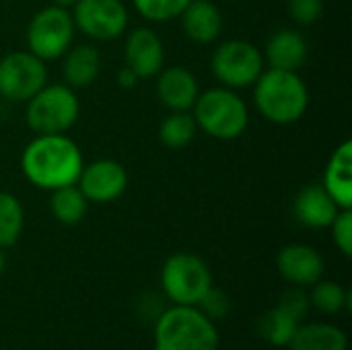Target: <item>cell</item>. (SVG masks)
Wrapping results in <instances>:
<instances>
[{
	"mask_svg": "<svg viewBox=\"0 0 352 350\" xmlns=\"http://www.w3.org/2000/svg\"><path fill=\"white\" fill-rule=\"evenodd\" d=\"M82 165L78 144L66 134H35L21 155V171L27 182L47 192L76 184Z\"/></svg>",
	"mask_w": 352,
	"mask_h": 350,
	"instance_id": "cell-1",
	"label": "cell"
},
{
	"mask_svg": "<svg viewBox=\"0 0 352 350\" xmlns=\"http://www.w3.org/2000/svg\"><path fill=\"white\" fill-rule=\"evenodd\" d=\"M252 87L256 109L270 124H295L305 116L309 107V91L299 72L264 68Z\"/></svg>",
	"mask_w": 352,
	"mask_h": 350,
	"instance_id": "cell-2",
	"label": "cell"
},
{
	"mask_svg": "<svg viewBox=\"0 0 352 350\" xmlns=\"http://www.w3.org/2000/svg\"><path fill=\"white\" fill-rule=\"evenodd\" d=\"M155 350H219L217 324L196 305L167 307L153 328Z\"/></svg>",
	"mask_w": 352,
	"mask_h": 350,
	"instance_id": "cell-3",
	"label": "cell"
},
{
	"mask_svg": "<svg viewBox=\"0 0 352 350\" xmlns=\"http://www.w3.org/2000/svg\"><path fill=\"white\" fill-rule=\"evenodd\" d=\"M192 116L198 130L214 140H235L250 126L248 103L237 91L227 87H212L198 95Z\"/></svg>",
	"mask_w": 352,
	"mask_h": 350,
	"instance_id": "cell-4",
	"label": "cell"
},
{
	"mask_svg": "<svg viewBox=\"0 0 352 350\" xmlns=\"http://www.w3.org/2000/svg\"><path fill=\"white\" fill-rule=\"evenodd\" d=\"M80 116L76 91L64 83H45L25 101V120L35 134H66Z\"/></svg>",
	"mask_w": 352,
	"mask_h": 350,
	"instance_id": "cell-5",
	"label": "cell"
},
{
	"mask_svg": "<svg viewBox=\"0 0 352 350\" xmlns=\"http://www.w3.org/2000/svg\"><path fill=\"white\" fill-rule=\"evenodd\" d=\"M210 287V268L196 254H171L161 268V289L173 305H198Z\"/></svg>",
	"mask_w": 352,
	"mask_h": 350,
	"instance_id": "cell-6",
	"label": "cell"
},
{
	"mask_svg": "<svg viewBox=\"0 0 352 350\" xmlns=\"http://www.w3.org/2000/svg\"><path fill=\"white\" fill-rule=\"evenodd\" d=\"M74 33L76 27L68 8L43 6L27 25V50L43 62L60 60L72 47Z\"/></svg>",
	"mask_w": 352,
	"mask_h": 350,
	"instance_id": "cell-7",
	"label": "cell"
},
{
	"mask_svg": "<svg viewBox=\"0 0 352 350\" xmlns=\"http://www.w3.org/2000/svg\"><path fill=\"white\" fill-rule=\"evenodd\" d=\"M262 50L245 39H227L210 56V70L221 87L239 91L252 87L264 72Z\"/></svg>",
	"mask_w": 352,
	"mask_h": 350,
	"instance_id": "cell-8",
	"label": "cell"
},
{
	"mask_svg": "<svg viewBox=\"0 0 352 350\" xmlns=\"http://www.w3.org/2000/svg\"><path fill=\"white\" fill-rule=\"evenodd\" d=\"M47 83L45 62L29 50H14L0 58V97L12 103L29 101Z\"/></svg>",
	"mask_w": 352,
	"mask_h": 350,
	"instance_id": "cell-9",
	"label": "cell"
},
{
	"mask_svg": "<svg viewBox=\"0 0 352 350\" xmlns=\"http://www.w3.org/2000/svg\"><path fill=\"white\" fill-rule=\"evenodd\" d=\"M74 27L93 41H113L128 29V8L122 0H76Z\"/></svg>",
	"mask_w": 352,
	"mask_h": 350,
	"instance_id": "cell-10",
	"label": "cell"
},
{
	"mask_svg": "<svg viewBox=\"0 0 352 350\" xmlns=\"http://www.w3.org/2000/svg\"><path fill=\"white\" fill-rule=\"evenodd\" d=\"M76 186L89 204H109L124 196L128 188V173L120 161L97 159L89 165H82Z\"/></svg>",
	"mask_w": 352,
	"mask_h": 350,
	"instance_id": "cell-11",
	"label": "cell"
},
{
	"mask_svg": "<svg viewBox=\"0 0 352 350\" xmlns=\"http://www.w3.org/2000/svg\"><path fill=\"white\" fill-rule=\"evenodd\" d=\"M124 62L140 78H155L165 66V45L155 29L134 27L124 39Z\"/></svg>",
	"mask_w": 352,
	"mask_h": 350,
	"instance_id": "cell-12",
	"label": "cell"
},
{
	"mask_svg": "<svg viewBox=\"0 0 352 350\" xmlns=\"http://www.w3.org/2000/svg\"><path fill=\"white\" fill-rule=\"evenodd\" d=\"M276 268L278 274L291 283L293 287H311L318 281H322L326 264L322 254L305 243H291L285 245L276 256Z\"/></svg>",
	"mask_w": 352,
	"mask_h": 350,
	"instance_id": "cell-13",
	"label": "cell"
},
{
	"mask_svg": "<svg viewBox=\"0 0 352 350\" xmlns=\"http://www.w3.org/2000/svg\"><path fill=\"white\" fill-rule=\"evenodd\" d=\"M155 91L161 105L169 111H192L200 95V85L186 66H163L157 74Z\"/></svg>",
	"mask_w": 352,
	"mask_h": 350,
	"instance_id": "cell-14",
	"label": "cell"
},
{
	"mask_svg": "<svg viewBox=\"0 0 352 350\" xmlns=\"http://www.w3.org/2000/svg\"><path fill=\"white\" fill-rule=\"evenodd\" d=\"M262 56L270 68L299 72V68H303V64L307 62L309 45L297 29L285 27V29L274 31L268 37L266 47L262 50Z\"/></svg>",
	"mask_w": 352,
	"mask_h": 350,
	"instance_id": "cell-15",
	"label": "cell"
},
{
	"mask_svg": "<svg viewBox=\"0 0 352 350\" xmlns=\"http://www.w3.org/2000/svg\"><path fill=\"white\" fill-rule=\"evenodd\" d=\"M336 202L324 190L322 184H309L293 200V215L297 223L309 229H328L338 215Z\"/></svg>",
	"mask_w": 352,
	"mask_h": 350,
	"instance_id": "cell-16",
	"label": "cell"
},
{
	"mask_svg": "<svg viewBox=\"0 0 352 350\" xmlns=\"http://www.w3.org/2000/svg\"><path fill=\"white\" fill-rule=\"evenodd\" d=\"M182 29L194 43L206 45L221 37L223 12L212 0H192L179 14Z\"/></svg>",
	"mask_w": 352,
	"mask_h": 350,
	"instance_id": "cell-17",
	"label": "cell"
},
{
	"mask_svg": "<svg viewBox=\"0 0 352 350\" xmlns=\"http://www.w3.org/2000/svg\"><path fill=\"white\" fill-rule=\"evenodd\" d=\"M324 190L340 210L352 208V142L344 140L334 149L324 169Z\"/></svg>",
	"mask_w": 352,
	"mask_h": 350,
	"instance_id": "cell-18",
	"label": "cell"
},
{
	"mask_svg": "<svg viewBox=\"0 0 352 350\" xmlns=\"http://www.w3.org/2000/svg\"><path fill=\"white\" fill-rule=\"evenodd\" d=\"M62 62V76L64 85L70 89H87L91 87L99 72H101V54L95 45L82 43V45H72L64 56Z\"/></svg>",
	"mask_w": 352,
	"mask_h": 350,
	"instance_id": "cell-19",
	"label": "cell"
},
{
	"mask_svg": "<svg viewBox=\"0 0 352 350\" xmlns=\"http://www.w3.org/2000/svg\"><path fill=\"white\" fill-rule=\"evenodd\" d=\"M289 350H349V336L334 324H301Z\"/></svg>",
	"mask_w": 352,
	"mask_h": 350,
	"instance_id": "cell-20",
	"label": "cell"
},
{
	"mask_svg": "<svg viewBox=\"0 0 352 350\" xmlns=\"http://www.w3.org/2000/svg\"><path fill=\"white\" fill-rule=\"evenodd\" d=\"M87 210H89V200L85 198V194L76 184L52 190L50 212L58 223L74 227L87 217Z\"/></svg>",
	"mask_w": 352,
	"mask_h": 350,
	"instance_id": "cell-21",
	"label": "cell"
},
{
	"mask_svg": "<svg viewBox=\"0 0 352 350\" xmlns=\"http://www.w3.org/2000/svg\"><path fill=\"white\" fill-rule=\"evenodd\" d=\"M307 295H309V305L316 307L318 311L326 314V316L351 311V291L346 287H342L340 283L318 281L316 285H311V291Z\"/></svg>",
	"mask_w": 352,
	"mask_h": 350,
	"instance_id": "cell-22",
	"label": "cell"
},
{
	"mask_svg": "<svg viewBox=\"0 0 352 350\" xmlns=\"http://www.w3.org/2000/svg\"><path fill=\"white\" fill-rule=\"evenodd\" d=\"M196 134L198 126L190 111H169V116L159 126V140L171 151L188 146L196 138Z\"/></svg>",
	"mask_w": 352,
	"mask_h": 350,
	"instance_id": "cell-23",
	"label": "cell"
},
{
	"mask_svg": "<svg viewBox=\"0 0 352 350\" xmlns=\"http://www.w3.org/2000/svg\"><path fill=\"white\" fill-rule=\"evenodd\" d=\"M299 326H301V320H297L293 314H289L280 305H274L260 320V334L264 336L266 342L280 349V347H289V342L295 336Z\"/></svg>",
	"mask_w": 352,
	"mask_h": 350,
	"instance_id": "cell-24",
	"label": "cell"
},
{
	"mask_svg": "<svg viewBox=\"0 0 352 350\" xmlns=\"http://www.w3.org/2000/svg\"><path fill=\"white\" fill-rule=\"evenodd\" d=\"M25 227V210L21 200L10 192H0V250L12 248Z\"/></svg>",
	"mask_w": 352,
	"mask_h": 350,
	"instance_id": "cell-25",
	"label": "cell"
},
{
	"mask_svg": "<svg viewBox=\"0 0 352 350\" xmlns=\"http://www.w3.org/2000/svg\"><path fill=\"white\" fill-rule=\"evenodd\" d=\"M192 0H132L136 12L148 23H167L179 19L184 8Z\"/></svg>",
	"mask_w": 352,
	"mask_h": 350,
	"instance_id": "cell-26",
	"label": "cell"
},
{
	"mask_svg": "<svg viewBox=\"0 0 352 350\" xmlns=\"http://www.w3.org/2000/svg\"><path fill=\"white\" fill-rule=\"evenodd\" d=\"M332 231V239L336 243V248L340 250V254L344 258L352 256V210L344 208L338 210V215L334 217L332 225L328 227Z\"/></svg>",
	"mask_w": 352,
	"mask_h": 350,
	"instance_id": "cell-27",
	"label": "cell"
},
{
	"mask_svg": "<svg viewBox=\"0 0 352 350\" xmlns=\"http://www.w3.org/2000/svg\"><path fill=\"white\" fill-rule=\"evenodd\" d=\"M206 318L214 320H223L229 311H231V299L223 289L210 287V291L200 299V303L196 305Z\"/></svg>",
	"mask_w": 352,
	"mask_h": 350,
	"instance_id": "cell-28",
	"label": "cell"
},
{
	"mask_svg": "<svg viewBox=\"0 0 352 350\" xmlns=\"http://www.w3.org/2000/svg\"><path fill=\"white\" fill-rule=\"evenodd\" d=\"M289 14L297 25L309 27L324 14V0H289Z\"/></svg>",
	"mask_w": 352,
	"mask_h": 350,
	"instance_id": "cell-29",
	"label": "cell"
},
{
	"mask_svg": "<svg viewBox=\"0 0 352 350\" xmlns=\"http://www.w3.org/2000/svg\"><path fill=\"white\" fill-rule=\"evenodd\" d=\"M283 309H287L289 314H293L297 320H303L309 311V295L301 289V287H291L289 291H285L278 299V303Z\"/></svg>",
	"mask_w": 352,
	"mask_h": 350,
	"instance_id": "cell-30",
	"label": "cell"
},
{
	"mask_svg": "<svg viewBox=\"0 0 352 350\" xmlns=\"http://www.w3.org/2000/svg\"><path fill=\"white\" fill-rule=\"evenodd\" d=\"M138 76L124 64V68H120L118 70V74H116V83H118V87L120 89H126V91H130V89H134L136 85H138Z\"/></svg>",
	"mask_w": 352,
	"mask_h": 350,
	"instance_id": "cell-31",
	"label": "cell"
},
{
	"mask_svg": "<svg viewBox=\"0 0 352 350\" xmlns=\"http://www.w3.org/2000/svg\"><path fill=\"white\" fill-rule=\"evenodd\" d=\"M52 4H56V6H62V8H72L74 4H76V0H50Z\"/></svg>",
	"mask_w": 352,
	"mask_h": 350,
	"instance_id": "cell-32",
	"label": "cell"
},
{
	"mask_svg": "<svg viewBox=\"0 0 352 350\" xmlns=\"http://www.w3.org/2000/svg\"><path fill=\"white\" fill-rule=\"evenodd\" d=\"M4 270H6V254H4V250H0V276Z\"/></svg>",
	"mask_w": 352,
	"mask_h": 350,
	"instance_id": "cell-33",
	"label": "cell"
}]
</instances>
